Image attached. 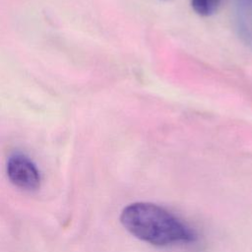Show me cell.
<instances>
[{
  "mask_svg": "<svg viewBox=\"0 0 252 252\" xmlns=\"http://www.w3.org/2000/svg\"><path fill=\"white\" fill-rule=\"evenodd\" d=\"M120 220L132 235L155 246L188 244L197 239L195 231L184 221L152 203L128 205L123 209Z\"/></svg>",
  "mask_w": 252,
  "mask_h": 252,
  "instance_id": "6da1fadb",
  "label": "cell"
},
{
  "mask_svg": "<svg viewBox=\"0 0 252 252\" xmlns=\"http://www.w3.org/2000/svg\"><path fill=\"white\" fill-rule=\"evenodd\" d=\"M7 176L17 187L34 191L40 186L39 170L33 161L24 154L16 153L7 160Z\"/></svg>",
  "mask_w": 252,
  "mask_h": 252,
  "instance_id": "7a4b0ae2",
  "label": "cell"
},
{
  "mask_svg": "<svg viewBox=\"0 0 252 252\" xmlns=\"http://www.w3.org/2000/svg\"><path fill=\"white\" fill-rule=\"evenodd\" d=\"M236 15L239 33L252 44V0H238Z\"/></svg>",
  "mask_w": 252,
  "mask_h": 252,
  "instance_id": "3957f363",
  "label": "cell"
},
{
  "mask_svg": "<svg viewBox=\"0 0 252 252\" xmlns=\"http://www.w3.org/2000/svg\"><path fill=\"white\" fill-rule=\"evenodd\" d=\"M220 0H191L193 9L201 16H210L216 12Z\"/></svg>",
  "mask_w": 252,
  "mask_h": 252,
  "instance_id": "277c9868",
  "label": "cell"
}]
</instances>
